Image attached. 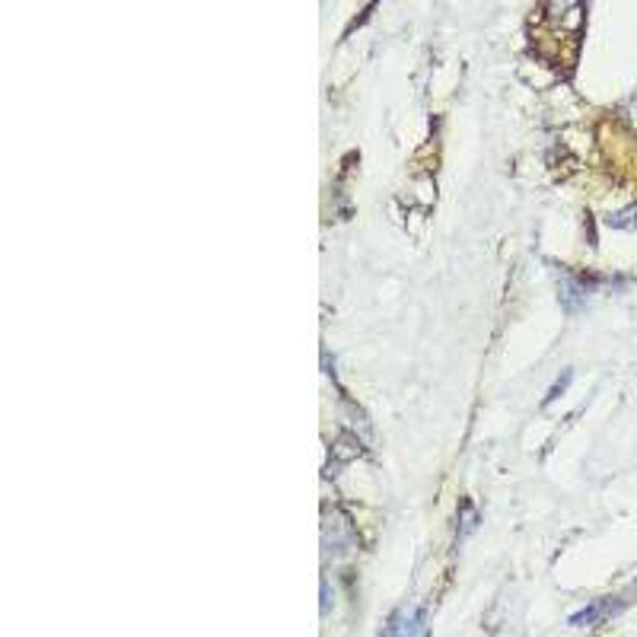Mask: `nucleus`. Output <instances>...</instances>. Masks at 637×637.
Masks as SVG:
<instances>
[{
  "instance_id": "1",
  "label": "nucleus",
  "mask_w": 637,
  "mask_h": 637,
  "mask_svg": "<svg viewBox=\"0 0 637 637\" xmlns=\"http://www.w3.org/2000/svg\"><path fill=\"white\" fill-rule=\"evenodd\" d=\"M615 609H621V603L618 599H599V603H593V606H586L581 615H574L571 618V625H577V628H586V625H596V621H603V618H609L615 615Z\"/></svg>"
},
{
  "instance_id": "2",
  "label": "nucleus",
  "mask_w": 637,
  "mask_h": 637,
  "mask_svg": "<svg viewBox=\"0 0 637 637\" xmlns=\"http://www.w3.org/2000/svg\"><path fill=\"white\" fill-rule=\"evenodd\" d=\"M612 224H615V227H625V229L637 227V207L631 210V214H615V217H612Z\"/></svg>"
}]
</instances>
